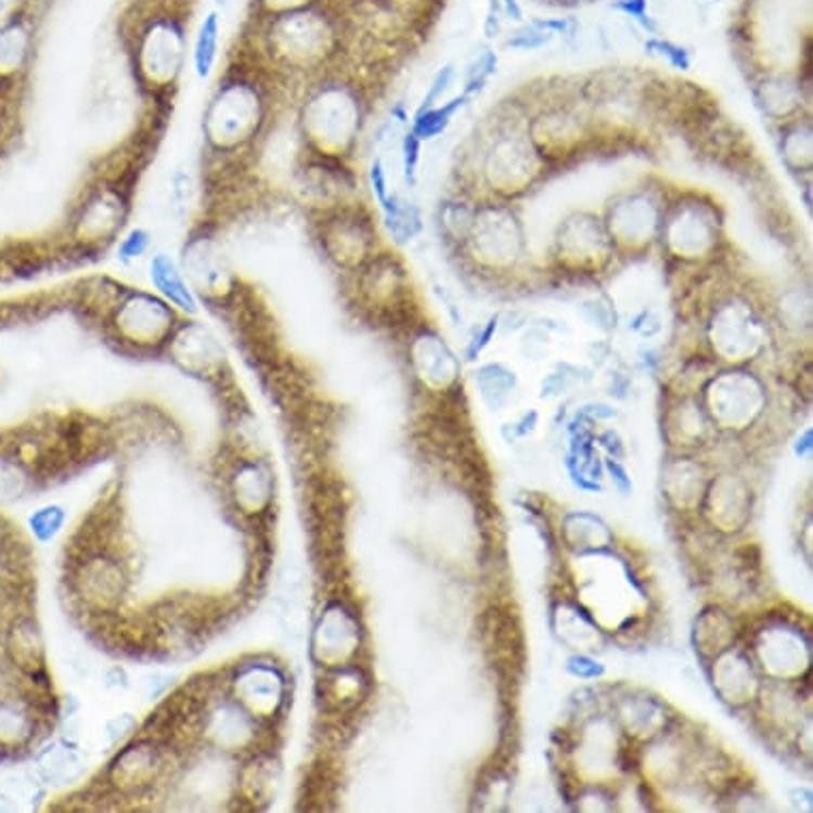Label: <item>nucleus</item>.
Listing matches in <instances>:
<instances>
[{"label":"nucleus","instance_id":"1","mask_svg":"<svg viewBox=\"0 0 813 813\" xmlns=\"http://www.w3.org/2000/svg\"><path fill=\"white\" fill-rule=\"evenodd\" d=\"M52 713L30 550L20 530L0 516V760L28 752Z\"/></svg>","mask_w":813,"mask_h":813},{"label":"nucleus","instance_id":"2","mask_svg":"<svg viewBox=\"0 0 813 813\" xmlns=\"http://www.w3.org/2000/svg\"><path fill=\"white\" fill-rule=\"evenodd\" d=\"M264 114L267 103L260 88L251 79L236 75L216 90L203 130L216 150L231 152L258 134Z\"/></svg>","mask_w":813,"mask_h":813},{"label":"nucleus","instance_id":"3","mask_svg":"<svg viewBox=\"0 0 813 813\" xmlns=\"http://www.w3.org/2000/svg\"><path fill=\"white\" fill-rule=\"evenodd\" d=\"M333 41V30L313 4L264 17L262 43L269 59L284 68H305L322 59Z\"/></svg>","mask_w":813,"mask_h":813},{"label":"nucleus","instance_id":"4","mask_svg":"<svg viewBox=\"0 0 813 813\" xmlns=\"http://www.w3.org/2000/svg\"><path fill=\"white\" fill-rule=\"evenodd\" d=\"M185 50L183 22L173 13H156L134 35V66L147 86L163 90L177 81Z\"/></svg>","mask_w":813,"mask_h":813},{"label":"nucleus","instance_id":"5","mask_svg":"<svg viewBox=\"0 0 813 813\" xmlns=\"http://www.w3.org/2000/svg\"><path fill=\"white\" fill-rule=\"evenodd\" d=\"M177 309L163 296L150 292H128L114 313L119 337L137 346H158L173 337Z\"/></svg>","mask_w":813,"mask_h":813},{"label":"nucleus","instance_id":"6","mask_svg":"<svg viewBox=\"0 0 813 813\" xmlns=\"http://www.w3.org/2000/svg\"><path fill=\"white\" fill-rule=\"evenodd\" d=\"M183 273L194 291L220 294L227 291L229 267L227 258L218 247V241L209 234L192 236L183 247Z\"/></svg>","mask_w":813,"mask_h":813},{"label":"nucleus","instance_id":"7","mask_svg":"<svg viewBox=\"0 0 813 813\" xmlns=\"http://www.w3.org/2000/svg\"><path fill=\"white\" fill-rule=\"evenodd\" d=\"M124 198L114 188L96 190L79 209L73 220V236L79 241L107 238L116 233L124 220Z\"/></svg>","mask_w":813,"mask_h":813},{"label":"nucleus","instance_id":"8","mask_svg":"<svg viewBox=\"0 0 813 813\" xmlns=\"http://www.w3.org/2000/svg\"><path fill=\"white\" fill-rule=\"evenodd\" d=\"M147 273H150V282L154 291L158 292V296H163L169 305H173L177 311L188 313V315L198 313L196 292L188 282L183 269L169 254H163V251L154 254L150 258Z\"/></svg>","mask_w":813,"mask_h":813},{"label":"nucleus","instance_id":"9","mask_svg":"<svg viewBox=\"0 0 813 813\" xmlns=\"http://www.w3.org/2000/svg\"><path fill=\"white\" fill-rule=\"evenodd\" d=\"M160 769V756L154 746L139 744L117 756L112 766V782L124 792H137L150 786Z\"/></svg>","mask_w":813,"mask_h":813},{"label":"nucleus","instance_id":"10","mask_svg":"<svg viewBox=\"0 0 813 813\" xmlns=\"http://www.w3.org/2000/svg\"><path fill=\"white\" fill-rule=\"evenodd\" d=\"M77 592L81 598L94 603V605H112L124 592V576L116 563L96 558L83 565L77 576Z\"/></svg>","mask_w":813,"mask_h":813},{"label":"nucleus","instance_id":"11","mask_svg":"<svg viewBox=\"0 0 813 813\" xmlns=\"http://www.w3.org/2000/svg\"><path fill=\"white\" fill-rule=\"evenodd\" d=\"M236 693L254 713L269 715L282 700V682L271 669L254 667L241 675Z\"/></svg>","mask_w":813,"mask_h":813},{"label":"nucleus","instance_id":"12","mask_svg":"<svg viewBox=\"0 0 813 813\" xmlns=\"http://www.w3.org/2000/svg\"><path fill=\"white\" fill-rule=\"evenodd\" d=\"M220 33H222V20L218 11H209L194 37V48H192V68L198 79L211 77L218 54H220Z\"/></svg>","mask_w":813,"mask_h":813},{"label":"nucleus","instance_id":"13","mask_svg":"<svg viewBox=\"0 0 813 813\" xmlns=\"http://www.w3.org/2000/svg\"><path fill=\"white\" fill-rule=\"evenodd\" d=\"M234 494L247 512L260 509L269 501V479L256 465H243L234 477Z\"/></svg>","mask_w":813,"mask_h":813},{"label":"nucleus","instance_id":"14","mask_svg":"<svg viewBox=\"0 0 813 813\" xmlns=\"http://www.w3.org/2000/svg\"><path fill=\"white\" fill-rule=\"evenodd\" d=\"M465 105V96L463 99H454L452 103H448L446 107L441 109H428L420 116H415V124H413V134L424 141V139H435L437 134H441L452 116Z\"/></svg>","mask_w":813,"mask_h":813},{"label":"nucleus","instance_id":"15","mask_svg":"<svg viewBox=\"0 0 813 813\" xmlns=\"http://www.w3.org/2000/svg\"><path fill=\"white\" fill-rule=\"evenodd\" d=\"M152 247V233L147 229H130L128 233L121 236L119 245H117V260L124 262V264H132L137 260H141Z\"/></svg>","mask_w":813,"mask_h":813},{"label":"nucleus","instance_id":"16","mask_svg":"<svg viewBox=\"0 0 813 813\" xmlns=\"http://www.w3.org/2000/svg\"><path fill=\"white\" fill-rule=\"evenodd\" d=\"M64 522V512L60 507H46L41 509L37 516H33V530L35 534L41 539V541H48L52 539L60 530V526Z\"/></svg>","mask_w":813,"mask_h":813},{"label":"nucleus","instance_id":"17","mask_svg":"<svg viewBox=\"0 0 813 813\" xmlns=\"http://www.w3.org/2000/svg\"><path fill=\"white\" fill-rule=\"evenodd\" d=\"M171 201L179 216L188 211L190 201H192V177L185 169H177L171 177Z\"/></svg>","mask_w":813,"mask_h":813},{"label":"nucleus","instance_id":"18","mask_svg":"<svg viewBox=\"0 0 813 813\" xmlns=\"http://www.w3.org/2000/svg\"><path fill=\"white\" fill-rule=\"evenodd\" d=\"M452 77H454V68H452V66H446V68H441V70L437 73V77H435V81H433V86H430L428 94L424 96V103H422V107H420L417 116L435 107V103H437V101L441 99V94H443V92L448 90V86H450Z\"/></svg>","mask_w":813,"mask_h":813},{"label":"nucleus","instance_id":"19","mask_svg":"<svg viewBox=\"0 0 813 813\" xmlns=\"http://www.w3.org/2000/svg\"><path fill=\"white\" fill-rule=\"evenodd\" d=\"M258 11L269 17V15H278V13H284V11H294V9H302V7H311L315 4V0H254Z\"/></svg>","mask_w":813,"mask_h":813},{"label":"nucleus","instance_id":"20","mask_svg":"<svg viewBox=\"0 0 813 813\" xmlns=\"http://www.w3.org/2000/svg\"><path fill=\"white\" fill-rule=\"evenodd\" d=\"M417 160H420V139L413 132H409L403 141V167H405L406 181H413Z\"/></svg>","mask_w":813,"mask_h":813},{"label":"nucleus","instance_id":"21","mask_svg":"<svg viewBox=\"0 0 813 813\" xmlns=\"http://www.w3.org/2000/svg\"><path fill=\"white\" fill-rule=\"evenodd\" d=\"M371 183H373V194L377 196V201L384 209L392 201V196L388 192V181H386V173H384V167H382L379 160L371 167Z\"/></svg>","mask_w":813,"mask_h":813},{"label":"nucleus","instance_id":"22","mask_svg":"<svg viewBox=\"0 0 813 813\" xmlns=\"http://www.w3.org/2000/svg\"><path fill=\"white\" fill-rule=\"evenodd\" d=\"M649 48H658L662 56H667V59L671 60V62H673V64H675L678 68H682V70H686V68L691 66L688 54H686L684 50H680V48L671 46V43H662V41H651V43H649Z\"/></svg>","mask_w":813,"mask_h":813},{"label":"nucleus","instance_id":"23","mask_svg":"<svg viewBox=\"0 0 813 813\" xmlns=\"http://www.w3.org/2000/svg\"><path fill=\"white\" fill-rule=\"evenodd\" d=\"M618 7L624 9V11H629V13L635 15L637 20H643V22H645V0H624V2H620Z\"/></svg>","mask_w":813,"mask_h":813},{"label":"nucleus","instance_id":"24","mask_svg":"<svg viewBox=\"0 0 813 813\" xmlns=\"http://www.w3.org/2000/svg\"><path fill=\"white\" fill-rule=\"evenodd\" d=\"M537 26H541V28H550V30H567V22H537Z\"/></svg>","mask_w":813,"mask_h":813},{"label":"nucleus","instance_id":"25","mask_svg":"<svg viewBox=\"0 0 813 813\" xmlns=\"http://www.w3.org/2000/svg\"><path fill=\"white\" fill-rule=\"evenodd\" d=\"M505 4H507V11L514 15V20L522 17V11H520V7H518L516 0H505Z\"/></svg>","mask_w":813,"mask_h":813},{"label":"nucleus","instance_id":"26","mask_svg":"<svg viewBox=\"0 0 813 813\" xmlns=\"http://www.w3.org/2000/svg\"><path fill=\"white\" fill-rule=\"evenodd\" d=\"M4 15V0H0V17Z\"/></svg>","mask_w":813,"mask_h":813}]
</instances>
